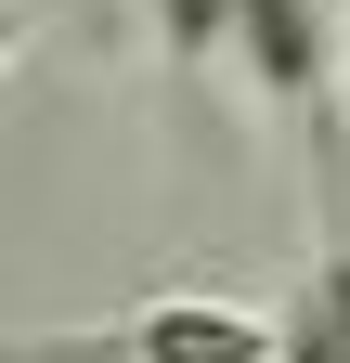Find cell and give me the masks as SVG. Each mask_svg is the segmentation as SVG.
Wrapping results in <instances>:
<instances>
[{
  "mask_svg": "<svg viewBox=\"0 0 350 363\" xmlns=\"http://www.w3.org/2000/svg\"><path fill=\"white\" fill-rule=\"evenodd\" d=\"M156 39H169L182 65H208V52L234 39V0H156Z\"/></svg>",
  "mask_w": 350,
  "mask_h": 363,
  "instance_id": "3957f363",
  "label": "cell"
},
{
  "mask_svg": "<svg viewBox=\"0 0 350 363\" xmlns=\"http://www.w3.org/2000/svg\"><path fill=\"white\" fill-rule=\"evenodd\" d=\"M234 39H247V65H259L273 104H324V65H337L324 0H234Z\"/></svg>",
  "mask_w": 350,
  "mask_h": 363,
  "instance_id": "6da1fadb",
  "label": "cell"
},
{
  "mask_svg": "<svg viewBox=\"0 0 350 363\" xmlns=\"http://www.w3.org/2000/svg\"><path fill=\"white\" fill-rule=\"evenodd\" d=\"M39 13H104V0H39Z\"/></svg>",
  "mask_w": 350,
  "mask_h": 363,
  "instance_id": "5b68a950",
  "label": "cell"
},
{
  "mask_svg": "<svg viewBox=\"0 0 350 363\" xmlns=\"http://www.w3.org/2000/svg\"><path fill=\"white\" fill-rule=\"evenodd\" d=\"M13 39H26V13H0V65H13Z\"/></svg>",
  "mask_w": 350,
  "mask_h": 363,
  "instance_id": "277c9868",
  "label": "cell"
},
{
  "mask_svg": "<svg viewBox=\"0 0 350 363\" xmlns=\"http://www.w3.org/2000/svg\"><path fill=\"white\" fill-rule=\"evenodd\" d=\"M273 363H350V220H324L298 298L273 311Z\"/></svg>",
  "mask_w": 350,
  "mask_h": 363,
  "instance_id": "7a4b0ae2",
  "label": "cell"
}]
</instances>
